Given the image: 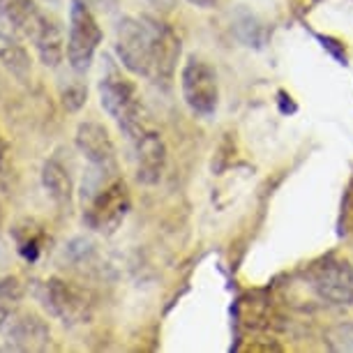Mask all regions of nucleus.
Here are the masks:
<instances>
[{
  "mask_svg": "<svg viewBox=\"0 0 353 353\" xmlns=\"http://www.w3.org/2000/svg\"><path fill=\"white\" fill-rule=\"evenodd\" d=\"M148 3H152L155 8H164V10H169L171 5H173V0H148Z\"/></svg>",
  "mask_w": 353,
  "mask_h": 353,
  "instance_id": "nucleus-23",
  "label": "nucleus"
},
{
  "mask_svg": "<svg viewBox=\"0 0 353 353\" xmlns=\"http://www.w3.org/2000/svg\"><path fill=\"white\" fill-rule=\"evenodd\" d=\"M44 3H49V5H58L61 0H44Z\"/></svg>",
  "mask_w": 353,
  "mask_h": 353,
  "instance_id": "nucleus-24",
  "label": "nucleus"
},
{
  "mask_svg": "<svg viewBox=\"0 0 353 353\" xmlns=\"http://www.w3.org/2000/svg\"><path fill=\"white\" fill-rule=\"evenodd\" d=\"M236 35L241 37L248 46H263V42H265V28L259 23V19L254 14H250L248 10L238 12Z\"/></svg>",
  "mask_w": 353,
  "mask_h": 353,
  "instance_id": "nucleus-17",
  "label": "nucleus"
},
{
  "mask_svg": "<svg viewBox=\"0 0 353 353\" xmlns=\"http://www.w3.org/2000/svg\"><path fill=\"white\" fill-rule=\"evenodd\" d=\"M0 90H3V77H0Z\"/></svg>",
  "mask_w": 353,
  "mask_h": 353,
  "instance_id": "nucleus-25",
  "label": "nucleus"
},
{
  "mask_svg": "<svg viewBox=\"0 0 353 353\" xmlns=\"http://www.w3.org/2000/svg\"><path fill=\"white\" fill-rule=\"evenodd\" d=\"M35 46L39 61H42L46 68H58L63 63V58L68 56V44H65V37H63V28L61 23L56 21L53 17L46 19L44 28L37 32V37L30 42Z\"/></svg>",
  "mask_w": 353,
  "mask_h": 353,
  "instance_id": "nucleus-14",
  "label": "nucleus"
},
{
  "mask_svg": "<svg viewBox=\"0 0 353 353\" xmlns=\"http://www.w3.org/2000/svg\"><path fill=\"white\" fill-rule=\"evenodd\" d=\"M190 5H194V8H201V10H212L217 5V0H188Z\"/></svg>",
  "mask_w": 353,
  "mask_h": 353,
  "instance_id": "nucleus-22",
  "label": "nucleus"
},
{
  "mask_svg": "<svg viewBox=\"0 0 353 353\" xmlns=\"http://www.w3.org/2000/svg\"><path fill=\"white\" fill-rule=\"evenodd\" d=\"M85 3L90 5L92 10L102 12V14H113V12H118V0H85Z\"/></svg>",
  "mask_w": 353,
  "mask_h": 353,
  "instance_id": "nucleus-20",
  "label": "nucleus"
},
{
  "mask_svg": "<svg viewBox=\"0 0 353 353\" xmlns=\"http://www.w3.org/2000/svg\"><path fill=\"white\" fill-rule=\"evenodd\" d=\"M12 236H14L17 241V250L19 254H21L26 261H35V259L42 254V245H44V233L39 226H35L30 222V219H26V222L17 224L14 229H12Z\"/></svg>",
  "mask_w": 353,
  "mask_h": 353,
  "instance_id": "nucleus-15",
  "label": "nucleus"
},
{
  "mask_svg": "<svg viewBox=\"0 0 353 353\" xmlns=\"http://www.w3.org/2000/svg\"><path fill=\"white\" fill-rule=\"evenodd\" d=\"M0 65L10 72L17 81L26 83L32 74V61L28 49L21 44V37L0 30Z\"/></svg>",
  "mask_w": 353,
  "mask_h": 353,
  "instance_id": "nucleus-13",
  "label": "nucleus"
},
{
  "mask_svg": "<svg viewBox=\"0 0 353 353\" xmlns=\"http://www.w3.org/2000/svg\"><path fill=\"white\" fill-rule=\"evenodd\" d=\"M130 190L118 176V169L90 166L81 185L83 224L102 236H111L121 229L130 212Z\"/></svg>",
  "mask_w": 353,
  "mask_h": 353,
  "instance_id": "nucleus-2",
  "label": "nucleus"
},
{
  "mask_svg": "<svg viewBox=\"0 0 353 353\" xmlns=\"http://www.w3.org/2000/svg\"><path fill=\"white\" fill-rule=\"evenodd\" d=\"M5 349L12 351H44L51 344V330L32 312H14L0 323Z\"/></svg>",
  "mask_w": 353,
  "mask_h": 353,
  "instance_id": "nucleus-9",
  "label": "nucleus"
},
{
  "mask_svg": "<svg viewBox=\"0 0 353 353\" xmlns=\"http://www.w3.org/2000/svg\"><path fill=\"white\" fill-rule=\"evenodd\" d=\"M312 286L323 301L339 307L353 305V265L342 259H325L312 270Z\"/></svg>",
  "mask_w": 353,
  "mask_h": 353,
  "instance_id": "nucleus-8",
  "label": "nucleus"
},
{
  "mask_svg": "<svg viewBox=\"0 0 353 353\" xmlns=\"http://www.w3.org/2000/svg\"><path fill=\"white\" fill-rule=\"evenodd\" d=\"M328 342L335 351H353V325H339L330 332Z\"/></svg>",
  "mask_w": 353,
  "mask_h": 353,
  "instance_id": "nucleus-19",
  "label": "nucleus"
},
{
  "mask_svg": "<svg viewBox=\"0 0 353 353\" xmlns=\"http://www.w3.org/2000/svg\"><path fill=\"white\" fill-rule=\"evenodd\" d=\"M74 143L90 166H97V169H118L116 143H113L109 130L102 123L95 121L81 123L77 128Z\"/></svg>",
  "mask_w": 353,
  "mask_h": 353,
  "instance_id": "nucleus-10",
  "label": "nucleus"
},
{
  "mask_svg": "<svg viewBox=\"0 0 353 353\" xmlns=\"http://www.w3.org/2000/svg\"><path fill=\"white\" fill-rule=\"evenodd\" d=\"M102 44V28H99L92 8L85 0L70 3V26H68V63L72 72L85 74L90 70L95 53Z\"/></svg>",
  "mask_w": 353,
  "mask_h": 353,
  "instance_id": "nucleus-4",
  "label": "nucleus"
},
{
  "mask_svg": "<svg viewBox=\"0 0 353 353\" xmlns=\"http://www.w3.org/2000/svg\"><path fill=\"white\" fill-rule=\"evenodd\" d=\"M46 19L49 14H44L37 0H0V23L21 39L32 42Z\"/></svg>",
  "mask_w": 353,
  "mask_h": 353,
  "instance_id": "nucleus-11",
  "label": "nucleus"
},
{
  "mask_svg": "<svg viewBox=\"0 0 353 353\" xmlns=\"http://www.w3.org/2000/svg\"><path fill=\"white\" fill-rule=\"evenodd\" d=\"M116 56L132 74L166 83L181 58V39L152 17H123L116 26Z\"/></svg>",
  "mask_w": 353,
  "mask_h": 353,
  "instance_id": "nucleus-1",
  "label": "nucleus"
},
{
  "mask_svg": "<svg viewBox=\"0 0 353 353\" xmlns=\"http://www.w3.org/2000/svg\"><path fill=\"white\" fill-rule=\"evenodd\" d=\"M26 296V286L21 284V279L14 275H8L0 279V323L5 319H10L14 312H19V305H21Z\"/></svg>",
  "mask_w": 353,
  "mask_h": 353,
  "instance_id": "nucleus-16",
  "label": "nucleus"
},
{
  "mask_svg": "<svg viewBox=\"0 0 353 353\" xmlns=\"http://www.w3.org/2000/svg\"><path fill=\"white\" fill-rule=\"evenodd\" d=\"M42 185L58 208L63 210L72 208V201H74V181L70 176V169L61 162V157H51L44 162Z\"/></svg>",
  "mask_w": 353,
  "mask_h": 353,
  "instance_id": "nucleus-12",
  "label": "nucleus"
},
{
  "mask_svg": "<svg viewBox=\"0 0 353 353\" xmlns=\"http://www.w3.org/2000/svg\"><path fill=\"white\" fill-rule=\"evenodd\" d=\"M132 145V162H134V173L139 183L157 185L162 181V173L166 166V145L159 132L148 125H141L132 134H128Z\"/></svg>",
  "mask_w": 353,
  "mask_h": 353,
  "instance_id": "nucleus-7",
  "label": "nucleus"
},
{
  "mask_svg": "<svg viewBox=\"0 0 353 353\" xmlns=\"http://www.w3.org/2000/svg\"><path fill=\"white\" fill-rule=\"evenodd\" d=\"M97 92L102 109L116 121L125 137L145 125L143 104L141 97H139L137 85L123 74L118 63H113L109 56L104 58V70L97 81Z\"/></svg>",
  "mask_w": 353,
  "mask_h": 353,
  "instance_id": "nucleus-3",
  "label": "nucleus"
},
{
  "mask_svg": "<svg viewBox=\"0 0 353 353\" xmlns=\"http://www.w3.org/2000/svg\"><path fill=\"white\" fill-rule=\"evenodd\" d=\"M181 90L185 104L196 116L210 118L217 111L219 104L217 72L205 61H201V58L196 56L188 58V63H185V68L181 72Z\"/></svg>",
  "mask_w": 353,
  "mask_h": 353,
  "instance_id": "nucleus-6",
  "label": "nucleus"
},
{
  "mask_svg": "<svg viewBox=\"0 0 353 353\" xmlns=\"http://www.w3.org/2000/svg\"><path fill=\"white\" fill-rule=\"evenodd\" d=\"M8 152H10V145H8V141H5L3 132H0V169H3V166H5V159H8Z\"/></svg>",
  "mask_w": 353,
  "mask_h": 353,
  "instance_id": "nucleus-21",
  "label": "nucleus"
},
{
  "mask_svg": "<svg viewBox=\"0 0 353 353\" xmlns=\"http://www.w3.org/2000/svg\"><path fill=\"white\" fill-rule=\"evenodd\" d=\"M32 293L42 303V307L65 325L85 323L92 314V303L88 293L77 289L74 284L65 282L61 277H49L44 282L35 284Z\"/></svg>",
  "mask_w": 353,
  "mask_h": 353,
  "instance_id": "nucleus-5",
  "label": "nucleus"
},
{
  "mask_svg": "<svg viewBox=\"0 0 353 353\" xmlns=\"http://www.w3.org/2000/svg\"><path fill=\"white\" fill-rule=\"evenodd\" d=\"M85 97H88V88L79 81V79H70L68 83L61 85V99L63 106L68 111H79L85 104Z\"/></svg>",
  "mask_w": 353,
  "mask_h": 353,
  "instance_id": "nucleus-18",
  "label": "nucleus"
}]
</instances>
